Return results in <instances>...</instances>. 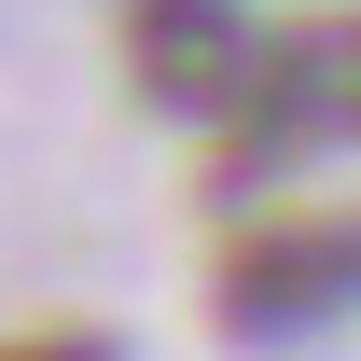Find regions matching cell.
Returning a JSON list of instances; mask_svg holds the SVG:
<instances>
[{
	"instance_id": "6da1fadb",
	"label": "cell",
	"mask_w": 361,
	"mask_h": 361,
	"mask_svg": "<svg viewBox=\"0 0 361 361\" xmlns=\"http://www.w3.org/2000/svg\"><path fill=\"white\" fill-rule=\"evenodd\" d=\"M126 70L153 111H250L264 97V42L236 0H126Z\"/></svg>"
},
{
	"instance_id": "7a4b0ae2",
	"label": "cell",
	"mask_w": 361,
	"mask_h": 361,
	"mask_svg": "<svg viewBox=\"0 0 361 361\" xmlns=\"http://www.w3.org/2000/svg\"><path fill=\"white\" fill-rule=\"evenodd\" d=\"M361 292V223H278L236 250V319H319Z\"/></svg>"
},
{
	"instance_id": "3957f363",
	"label": "cell",
	"mask_w": 361,
	"mask_h": 361,
	"mask_svg": "<svg viewBox=\"0 0 361 361\" xmlns=\"http://www.w3.org/2000/svg\"><path fill=\"white\" fill-rule=\"evenodd\" d=\"M250 126H264V139L348 126V139H361V14H348V28H306V42H278V56H264V97H250Z\"/></svg>"
},
{
	"instance_id": "277c9868",
	"label": "cell",
	"mask_w": 361,
	"mask_h": 361,
	"mask_svg": "<svg viewBox=\"0 0 361 361\" xmlns=\"http://www.w3.org/2000/svg\"><path fill=\"white\" fill-rule=\"evenodd\" d=\"M0 361H111V334H0Z\"/></svg>"
}]
</instances>
